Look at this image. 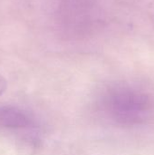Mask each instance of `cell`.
<instances>
[{
  "instance_id": "7a4b0ae2",
  "label": "cell",
  "mask_w": 154,
  "mask_h": 155,
  "mask_svg": "<svg viewBox=\"0 0 154 155\" xmlns=\"http://www.w3.org/2000/svg\"><path fill=\"white\" fill-rule=\"evenodd\" d=\"M0 121L4 122L5 125H13V126H17V125H24L26 124V118L24 116V114H21L15 111H2L0 113Z\"/></svg>"
},
{
  "instance_id": "6da1fadb",
  "label": "cell",
  "mask_w": 154,
  "mask_h": 155,
  "mask_svg": "<svg viewBox=\"0 0 154 155\" xmlns=\"http://www.w3.org/2000/svg\"><path fill=\"white\" fill-rule=\"evenodd\" d=\"M103 105L113 122L126 127L144 125L154 117L153 95L140 86L118 85L110 89Z\"/></svg>"
},
{
  "instance_id": "3957f363",
  "label": "cell",
  "mask_w": 154,
  "mask_h": 155,
  "mask_svg": "<svg viewBox=\"0 0 154 155\" xmlns=\"http://www.w3.org/2000/svg\"><path fill=\"white\" fill-rule=\"evenodd\" d=\"M6 88H7V82L5 79V77L0 75V96L5 92Z\"/></svg>"
}]
</instances>
